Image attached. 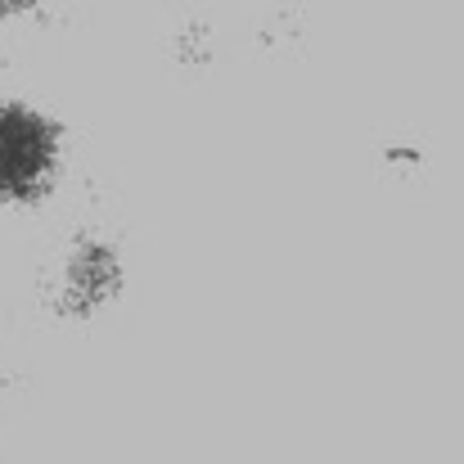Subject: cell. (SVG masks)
<instances>
[{
    "label": "cell",
    "mask_w": 464,
    "mask_h": 464,
    "mask_svg": "<svg viewBox=\"0 0 464 464\" xmlns=\"http://www.w3.org/2000/svg\"><path fill=\"white\" fill-rule=\"evenodd\" d=\"M54 162L50 127L23 109H0V194L32 198Z\"/></svg>",
    "instance_id": "cell-1"
}]
</instances>
